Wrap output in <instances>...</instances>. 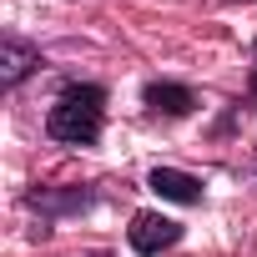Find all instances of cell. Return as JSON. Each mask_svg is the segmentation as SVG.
<instances>
[{
	"label": "cell",
	"mask_w": 257,
	"mask_h": 257,
	"mask_svg": "<svg viewBox=\"0 0 257 257\" xmlns=\"http://www.w3.org/2000/svg\"><path fill=\"white\" fill-rule=\"evenodd\" d=\"M101 126H106V86H96V81L61 86L56 106L46 111V137L61 147H96Z\"/></svg>",
	"instance_id": "cell-1"
},
{
	"label": "cell",
	"mask_w": 257,
	"mask_h": 257,
	"mask_svg": "<svg viewBox=\"0 0 257 257\" xmlns=\"http://www.w3.org/2000/svg\"><path fill=\"white\" fill-rule=\"evenodd\" d=\"M126 242H132L137 257H157V252H167V247L182 242V222H172L162 212H137L132 227H126Z\"/></svg>",
	"instance_id": "cell-2"
},
{
	"label": "cell",
	"mask_w": 257,
	"mask_h": 257,
	"mask_svg": "<svg viewBox=\"0 0 257 257\" xmlns=\"http://www.w3.org/2000/svg\"><path fill=\"white\" fill-rule=\"evenodd\" d=\"M142 101H147L152 116H192L197 111V91L182 86V81H147Z\"/></svg>",
	"instance_id": "cell-3"
},
{
	"label": "cell",
	"mask_w": 257,
	"mask_h": 257,
	"mask_svg": "<svg viewBox=\"0 0 257 257\" xmlns=\"http://www.w3.org/2000/svg\"><path fill=\"white\" fill-rule=\"evenodd\" d=\"M36 66H41V51H36L31 41H21V36H0V86H6V91H16Z\"/></svg>",
	"instance_id": "cell-4"
},
{
	"label": "cell",
	"mask_w": 257,
	"mask_h": 257,
	"mask_svg": "<svg viewBox=\"0 0 257 257\" xmlns=\"http://www.w3.org/2000/svg\"><path fill=\"white\" fill-rule=\"evenodd\" d=\"M147 187L157 192V197H167V202H182V207H197L202 202V177H192V172H177V167H152V177H147Z\"/></svg>",
	"instance_id": "cell-5"
},
{
	"label": "cell",
	"mask_w": 257,
	"mask_h": 257,
	"mask_svg": "<svg viewBox=\"0 0 257 257\" xmlns=\"http://www.w3.org/2000/svg\"><path fill=\"white\" fill-rule=\"evenodd\" d=\"M26 207H41L46 217H56V212H81V207H91V192H81V187H71V192H51V187H41V192L26 197Z\"/></svg>",
	"instance_id": "cell-6"
},
{
	"label": "cell",
	"mask_w": 257,
	"mask_h": 257,
	"mask_svg": "<svg viewBox=\"0 0 257 257\" xmlns=\"http://www.w3.org/2000/svg\"><path fill=\"white\" fill-rule=\"evenodd\" d=\"M247 106H257V66H252V91H247Z\"/></svg>",
	"instance_id": "cell-7"
},
{
	"label": "cell",
	"mask_w": 257,
	"mask_h": 257,
	"mask_svg": "<svg viewBox=\"0 0 257 257\" xmlns=\"http://www.w3.org/2000/svg\"><path fill=\"white\" fill-rule=\"evenodd\" d=\"M91 257H111V252H91Z\"/></svg>",
	"instance_id": "cell-8"
}]
</instances>
